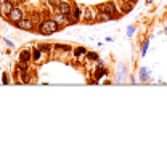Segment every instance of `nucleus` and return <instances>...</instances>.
Masks as SVG:
<instances>
[{
  "label": "nucleus",
  "mask_w": 167,
  "mask_h": 141,
  "mask_svg": "<svg viewBox=\"0 0 167 141\" xmlns=\"http://www.w3.org/2000/svg\"><path fill=\"white\" fill-rule=\"evenodd\" d=\"M122 10H124V11H130V10H132V5L125 3V5H122Z\"/></svg>",
  "instance_id": "obj_12"
},
{
  "label": "nucleus",
  "mask_w": 167,
  "mask_h": 141,
  "mask_svg": "<svg viewBox=\"0 0 167 141\" xmlns=\"http://www.w3.org/2000/svg\"><path fill=\"white\" fill-rule=\"evenodd\" d=\"M48 2H50L51 5H55V7H58V5L61 3V0H48Z\"/></svg>",
  "instance_id": "obj_14"
},
{
  "label": "nucleus",
  "mask_w": 167,
  "mask_h": 141,
  "mask_svg": "<svg viewBox=\"0 0 167 141\" xmlns=\"http://www.w3.org/2000/svg\"><path fill=\"white\" fill-rule=\"evenodd\" d=\"M11 10H13V7H11V2H3V3H0V13H2L3 16H7V15H10L11 13Z\"/></svg>",
  "instance_id": "obj_4"
},
{
  "label": "nucleus",
  "mask_w": 167,
  "mask_h": 141,
  "mask_svg": "<svg viewBox=\"0 0 167 141\" xmlns=\"http://www.w3.org/2000/svg\"><path fill=\"white\" fill-rule=\"evenodd\" d=\"M29 60H31V53H29V51H23V53L19 55V61H21V63H27Z\"/></svg>",
  "instance_id": "obj_7"
},
{
  "label": "nucleus",
  "mask_w": 167,
  "mask_h": 141,
  "mask_svg": "<svg viewBox=\"0 0 167 141\" xmlns=\"http://www.w3.org/2000/svg\"><path fill=\"white\" fill-rule=\"evenodd\" d=\"M96 19L98 21H108V19H111V15H106V13L103 11V13H100V15L96 16Z\"/></svg>",
  "instance_id": "obj_8"
},
{
  "label": "nucleus",
  "mask_w": 167,
  "mask_h": 141,
  "mask_svg": "<svg viewBox=\"0 0 167 141\" xmlns=\"http://www.w3.org/2000/svg\"><path fill=\"white\" fill-rule=\"evenodd\" d=\"M23 10H19V8H13L11 10V13L8 15V18H10V21H13V23H18V21H21L23 19Z\"/></svg>",
  "instance_id": "obj_2"
},
{
  "label": "nucleus",
  "mask_w": 167,
  "mask_h": 141,
  "mask_svg": "<svg viewBox=\"0 0 167 141\" xmlns=\"http://www.w3.org/2000/svg\"><path fill=\"white\" fill-rule=\"evenodd\" d=\"M3 82L8 83V76H7V74H3Z\"/></svg>",
  "instance_id": "obj_18"
},
{
  "label": "nucleus",
  "mask_w": 167,
  "mask_h": 141,
  "mask_svg": "<svg viewBox=\"0 0 167 141\" xmlns=\"http://www.w3.org/2000/svg\"><path fill=\"white\" fill-rule=\"evenodd\" d=\"M40 55H42V51H39V50H37V51H34V60H35V61H37V60H40Z\"/></svg>",
  "instance_id": "obj_13"
},
{
  "label": "nucleus",
  "mask_w": 167,
  "mask_h": 141,
  "mask_svg": "<svg viewBox=\"0 0 167 141\" xmlns=\"http://www.w3.org/2000/svg\"><path fill=\"white\" fill-rule=\"evenodd\" d=\"M16 24H18V27H21V29H24V31H31L32 27H34V24H32L31 19H21Z\"/></svg>",
  "instance_id": "obj_5"
},
{
  "label": "nucleus",
  "mask_w": 167,
  "mask_h": 141,
  "mask_svg": "<svg viewBox=\"0 0 167 141\" xmlns=\"http://www.w3.org/2000/svg\"><path fill=\"white\" fill-rule=\"evenodd\" d=\"M84 53H87V51H85V48L80 47V48H76V53H74V55H76V56H80V55H84Z\"/></svg>",
  "instance_id": "obj_9"
},
{
  "label": "nucleus",
  "mask_w": 167,
  "mask_h": 141,
  "mask_svg": "<svg viewBox=\"0 0 167 141\" xmlns=\"http://www.w3.org/2000/svg\"><path fill=\"white\" fill-rule=\"evenodd\" d=\"M57 48H58V50H64V51H69V50H71V48L66 47V45H57Z\"/></svg>",
  "instance_id": "obj_11"
},
{
  "label": "nucleus",
  "mask_w": 167,
  "mask_h": 141,
  "mask_svg": "<svg viewBox=\"0 0 167 141\" xmlns=\"http://www.w3.org/2000/svg\"><path fill=\"white\" fill-rule=\"evenodd\" d=\"M105 13H106V15H113V16H111V18H116L117 15H116V8H114V3H105V5H101L100 7Z\"/></svg>",
  "instance_id": "obj_3"
},
{
  "label": "nucleus",
  "mask_w": 167,
  "mask_h": 141,
  "mask_svg": "<svg viewBox=\"0 0 167 141\" xmlns=\"http://www.w3.org/2000/svg\"><path fill=\"white\" fill-rule=\"evenodd\" d=\"M74 16H76V18L80 16V10H76V11H74Z\"/></svg>",
  "instance_id": "obj_17"
},
{
  "label": "nucleus",
  "mask_w": 167,
  "mask_h": 141,
  "mask_svg": "<svg viewBox=\"0 0 167 141\" xmlns=\"http://www.w3.org/2000/svg\"><path fill=\"white\" fill-rule=\"evenodd\" d=\"M3 2H7V0H0V3H3Z\"/></svg>",
  "instance_id": "obj_19"
},
{
  "label": "nucleus",
  "mask_w": 167,
  "mask_h": 141,
  "mask_svg": "<svg viewBox=\"0 0 167 141\" xmlns=\"http://www.w3.org/2000/svg\"><path fill=\"white\" fill-rule=\"evenodd\" d=\"M89 56H90V60H96V58H98V56H96V55H95V53H90V55H89Z\"/></svg>",
  "instance_id": "obj_16"
},
{
  "label": "nucleus",
  "mask_w": 167,
  "mask_h": 141,
  "mask_svg": "<svg viewBox=\"0 0 167 141\" xmlns=\"http://www.w3.org/2000/svg\"><path fill=\"white\" fill-rule=\"evenodd\" d=\"M66 19H67V18H64L63 15H58V16H57V23H64Z\"/></svg>",
  "instance_id": "obj_10"
},
{
  "label": "nucleus",
  "mask_w": 167,
  "mask_h": 141,
  "mask_svg": "<svg viewBox=\"0 0 167 141\" xmlns=\"http://www.w3.org/2000/svg\"><path fill=\"white\" fill-rule=\"evenodd\" d=\"M146 50H148V42H145V45H143V48H142V55H143V56H145Z\"/></svg>",
  "instance_id": "obj_15"
},
{
  "label": "nucleus",
  "mask_w": 167,
  "mask_h": 141,
  "mask_svg": "<svg viewBox=\"0 0 167 141\" xmlns=\"http://www.w3.org/2000/svg\"><path fill=\"white\" fill-rule=\"evenodd\" d=\"M42 34H45V35H48V34H53V32H57L58 29H60V26H58V23L55 21V19H48V21H44L42 23Z\"/></svg>",
  "instance_id": "obj_1"
},
{
  "label": "nucleus",
  "mask_w": 167,
  "mask_h": 141,
  "mask_svg": "<svg viewBox=\"0 0 167 141\" xmlns=\"http://www.w3.org/2000/svg\"><path fill=\"white\" fill-rule=\"evenodd\" d=\"M58 10L63 13V15H67V13H71V7H69L67 2H61V3L58 5Z\"/></svg>",
  "instance_id": "obj_6"
},
{
  "label": "nucleus",
  "mask_w": 167,
  "mask_h": 141,
  "mask_svg": "<svg viewBox=\"0 0 167 141\" xmlns=\"http://www.w3.org/2000/svg\"><path fill=\"white\" fill-rule=\"evenodd\" d=\"M146 2H148V3H151V2H153V0H146Z\"/></svg>",
  "instance_id": "obj_20"
}]
</instances>
